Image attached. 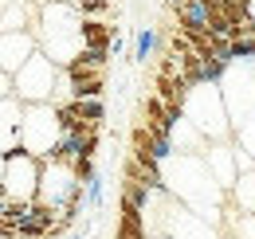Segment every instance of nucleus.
Returning a JSON list of instances; mask_svg holds the SVG:
<instances>
[{
  "instance_id": "0eeeda50",
  "label": "nucleus",
  "mask_w": 255,
  "mask_h": 239,
  "mask_svg": "<svg viewBox=\"0 0 255 239\" xmlns=\"http://www.w3.org/2000/svg\"><path fill=\"white\" fill-rule=\"evenodd\" d=\"M59 118H55V106L51 102H28L24 106V118H20V149L32 153V157H47L51 145L59 141Z\"/></svg>"
},
{
  "instance_id": "39448f33",
  "label": "nucleus",
  "mask_w": 255,
  "mask_h": 239,
  "mask_svg": "<svg viewBox=\"0 0 255 239\" xmlns=\"http://www.w3.org/2000/svg\"><path fill=\"white\" fill-rule=\"evenodd\" d=\"M55 83H59V67L35 47L28 59L20 63V71L12 75V98L28 102H51L55 98Z\"/></svg>"
},
{
  "instance_id": "9b49d317",
  "label": "nucleus",
  "mask_w": 255,
  "mask_h": 239,
  "mask_svg": "<svg viewBox=\"0 0 255 239\" xmlns=\"http://www.w3.org/2000/svg\"><path fill=\"white\" fill-rule=\"evenodd\" d=\"M20 118H24V102L12 94L0 98V153L4 157L20 149Z\"/></svg>"
},
{
  "instance_id": "aec40b11",
  "label": "nucleus",
  "mask_w": 255,
  "mask_h": 239,
  "mask_svg": "<svg viewBox=\"0 0 255 239\" xmlns=\"http://www.w3.org/2000/svg\"><path fill=\"white\" fill-rule=\"evenodd\" d=\"M165 4H169V12H173V8H181V4H185V0H165Z\"/></svg>"
},
{
  "instance_id": "20e7f679",
  "label": "nucleus",
  "mask_w": 255,
  "mask_h": 239,
  "mask_svg": "<svg viewBox=\"0 0 255 239\" xmlns=\"http://www.w3.org/2000/svg\"><path fill=\"white\" fill-rule=\"evenodd\" d=\"M216 90L228 110V125H236L248 110H255V59H232L220 71Z\"/></svg>"
},
{
  "instance_id": "1a4fd4ad",
  "label": "nucleus",
  "mask_w": 255,
  "mask_h": 239,
  "mask_svg": "<svg viewBox=\"0 0 255 239\" xmlns=\"http://www.w3.org/2000/svg\"><path fill=\"white\" fill-rule=\"evenodd\" d=\"M200 157H204L208 177L216 180V188L228 192V188H232V180H236V165H232V137H228V141H208Z\"/></svg>"
},
{
  "instance_id": "f3484780",
  "label": "nucleus",
  "mask_w": 255,
  "mask_h": 239,
  "mask_svg": "<svg viewBox=\"0 0 255 239\" xmlns=\"http://www.w3.org/2000/svg\"><path fill=\"white\" fill-rule=\"evenodd\" d=\"M153 51H157V28H137V35H133V63L153 59Z\"/></svg>"
},
{
  "instance_id": "5701e85b",
  "label": "nucleus",
  "mask_w": 255,
  "mask_h": 239,
  "mask_svg": "<svg viewBox=\"0 0 255 239\" xmlns=\"http://www.w3.org/2000/svg\"><path fill=\"white\" fill-rule=\"evenodd\" d=\"M149 239H169V236H149Z\"/></svg>"
},
{
  "instance_id": "4468645a",
  "label": "nucleus",
  "mask_w": 255,
  "mask_h": 239,
  "mask_svg": "<svg viewBox=\"0 0 255 239\" xmlns=\"http://www.w3.org/2000/svg\"><path fill=\"white\" fill-rule=\"evenodd\" d=\"M224 200L236 212H252L255 216V169L252 173H240V177L232 180V188L224 192Z\"/></svg>"
},
{
  "instance_id": "f257e3e1",
  "label": "nucleus",
  "mask_w": 255,
  "mask_h": 239,
  "mask_svg": "<svg viewBox=\"0 0 255 239\" xmlns=\"http://www.w3.org/2000/svg\"><path fill=\"white\" fill-rule=\"evenodd\" d=\"M161 188L181 200L185 208H192L196 216H204L216 232H220V208H224V192L216 188V180L208 177L204 157L200 153H173L161 161Z\"/></svg>"
},
{
  "instance_id": "423d86ee",
  "label": "nucleus",
  "mask_w": 255,
  "mask_h": 239,
  "mask_svg": "<svg viewBox=\"0 0 255 239\" xmlns=\"http://www.w3.org/2000/svg\"><path fill=\"white\" fill-rule=\"evenodd\" d=\"M35 200L39 204H51L55 212H63L67 204H79V208H87V192H83V184L75 180L71 173V165L63 161H39V184H35Z\"/></svg>"
},
{
  "instance_id": "4be33fe9",
  "label": "nucleus",
  "mask_w": 255,
  "mask_h": 239,
  "mask_svg": "<svg viewBox=\"0 0 255 239\" xmlns=\"http://www.w3.org/2000/svg\"><path fill=\"white\" fill-rule=\"evenodd\" d=\"M0 177H4V153H0Z\"/></svg>"
},
{
  "instance_id": "2eb2a0df",
  "label": "nucleus",
  "mask_w": 255,
  "mask_h": 239,
  "mask_svg": "<svg viewBox=\"0 0 255 239\" xmlns=\"http://www.w3.org/2000/svg\"><path fill=\"white\" fill-rule=\"evenodd\" d=\"M71 106L91 129H102V121H106V102L102 98H71Z\"/></svg>"
},
{
  "instance_id": "9d476101",
  "label": "nucleus",
  "mask_w": 255,
  "mask_h": 239,
  "mask_svg": "<svg viewBox=\"0 0 255 239\" xmlns=\"http://www.w3.org/2000/svg\"><path fill=\"white\" fill-rule=\"evenodd\" d=\"M35 51V35L32 31H0V71L16 75L20 63Z\"/></svg>"
},
{
  "instance_id": "7ed1b4c3",
  "label": "nucleus",
  "mask_w": 255,
  "mask_h": 239,
  "mask_svg": "<svg viewBox=\"0 0 255 239\" xmlns=\"http://www.w3.org/2000/svg\"><path fill=\"white\" fill-rule=\"evenodd\" d=\"M181 118L192 121L208 141H228V137H232L228 110H224V102H220L216 83H192L189 94H185V110H181Z\"/></svg>"
},
{
  "instance_id": "6e6552de",
  "label": "nucleus",
  "mask_w": 255,
  "mask_h": 239,
  "mask_svg": "<svg viewBox=\"0 0 255 239\" xmlns=\"http://www.w3.org/2000/svg\"><path fill=\"white\" fill-rule=\"evenodd\" d=\"M35 184H39V157L16 149L4 157V177H0V196L16 204H32Z\"/></svg>"
},
{
  "instance_id": "ddd939ff",
  "label": "nucleus",
  "mask_w": 255,
  "mask_h": 239,
  "mask_svg": "<svg viewBox=\"0 0 255 239\" xmlns=\"http://www.w3.org/2000/svg\"><path fill=\"white\" fill-rule=\"evenodd\" d=\"M169 145H173V153H204L208 137H204L192 121L177 118V121H173V129H169Z\"/></svg>"
},
{
  "instance_id": "6ab92c4d",
  "label": "nucleus",
  "mask_w": 255,
  "mask_h": 239,
  "mask_svg": "<svg viewBox=\"0 0 255 239\" xmlns=\"http://www.w3.org/2000/svg\"><path fill=\"white\" fill-rule=\"evenodd\" d=\"M8 94H12V75L0 71V98H8Z\"/></svg>"
},
{
  "instance_id": "412c9836",
  "label": "nucleus",
  "mask_w": 255,
  "mask_h": 239,
  "mask_svg": "<svg viewBox=\"0 0 255 239\" xmlns=\"http://www.w3.org/2000/svg\"><path fill=\"white\" fill-rule=\"evenodd\" d=\"M67 239H83V232H79V228H75V232H71V236H67Z\"/></svg>"
},
{
  "instance_id": "f8f14e48",
  "label": "nucleus",
  "mask_w": 255,
  "mask_h": 239,
  "mask_svg": "<svg viewBox=\"0 0 255 239\" xmlns=\"http://www.w3.org/2000/svg\"><path fill=\"white\" fill-rule=\"evenodd\" d=\"M153 94H157V102L169 110V114H177V118H181V110H185V94H189V83H185L181 75H157V79H153Z\"/></svg>"
},
{
  "instance_id": "a211bd4d",
  "label": "nucleus",
  "mask_w": 255,
  "mask_h": 239,
  "mask_svg": "<svg viewBox=\"0 0 255 239\" xmlns=\"http://www.w3.org/2000/svg\"><path fill=\"white\" fill-rule=\"evenodd\" d=\"M232 165H236V177H240V173H252V169H255V157L232 141Z\"/></svg>"
},
{
  "instance_id": "dca6fc26",
  "label": "nucleus",
  "mask_w": 255,
  "mask_h": 239,
  "mask_svg": "<svg viewBox=\"0 0 255 239\" xmlns=\"http://www.w3.org/2000/svg\"><path fill=\"white\" fill-rule=\"evenodd\" d=\"M232 141H236L240 149H248V153L255 157V110H248L244 118L232 125Z\"/></svg>"
},
{
  "instance_id": "f03ea898",
  "label": "nucleus",
  "mask_w": 255,
  "mask_h": 239,
  "mask_svg": "<svg viewBox=\"0 0 255 239\" xmlns=\"http://www.w3.org/2000/svg\"><path fill=\"white\" fill-rule=\"evenodd\" d=\"M32 35H35V47L55 63V67H67V63L79 55V47H83L75 4H63V0H39Z\"/></svg>"
}]
</instances>
